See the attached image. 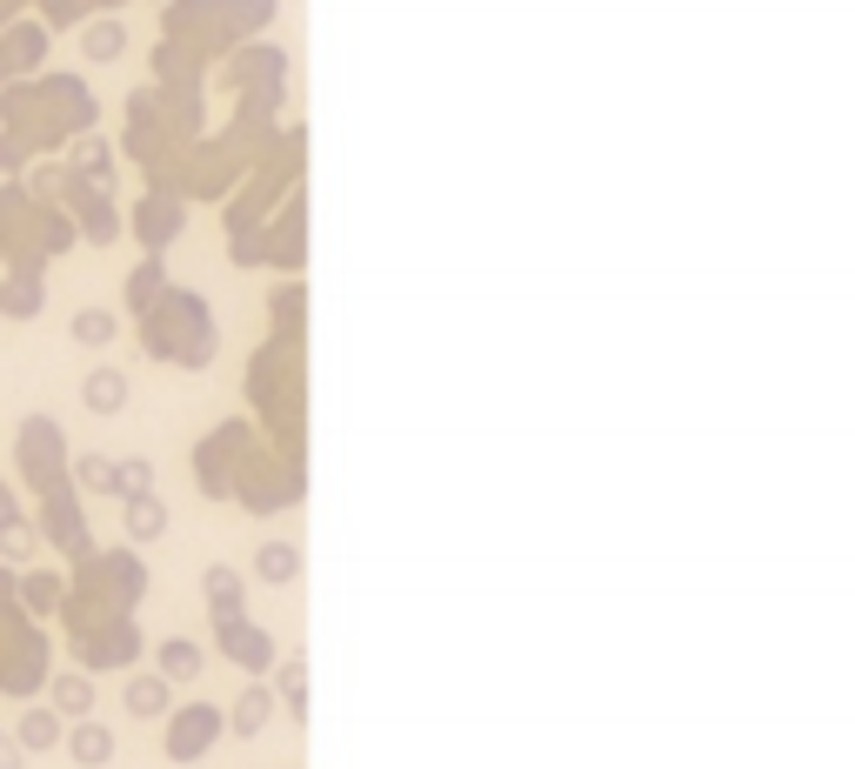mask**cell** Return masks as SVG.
Here are the masks:
<instances>
[{
	"instance_id": "cell-1",
	"label": "cell",
	"mask_w": 855,
	"mask_h": 769,
	"mask_svg": "<svg viewBox=\"0 0 855 769\" xmlns=\"http://www.w3.org/2000/svg\"><path fill=\"white\" fill-rule=\"evenodd\" d=\"M214 729H221L214 710H188V716H175V729H167V756H175V762H195V756L214 743Z\"/></svg>"
},
{
	"instance_id": "cell-12",
	"label": "cell",
	"mask_w": 855,
	"mask_h": 769,
	"mask_svg": "<svg viewBox=\"0 0 855 769\" xmlns=\"http://www.w3.org/2000/svg\"><path fill=\"white\" fill-rule=\"evenodd\" d=\"M0 549H8V556L21 562V556H34V536H27L21 523H8V529H0Z\"/></svg>"
},
{
	"instance_id": "cell-2",
	"label": "cell",
	"mask_w": 855,
	"mask_h": 769,
	"mask_svg": "<svg viewBox=\"0 0 855 769\" xmlns=\"http://www.w3.org/2000/svg\"><path fill=\"white\" fill-rule=\"evenodd\" d=\"M14 743H21V749H54V743H60V716H54V710H27L21 729H14Z\"/></svg>"
},
{
	"instance_id": "cell-7",
	"label": "cell",
	"mask_w": 855,
	"mask_h": 769,
	"mask_svg": "<svg viewBox=\"0 0 855 769\" xmlns=\"http://www.w3.org/2000/svg\"><path fill=\"white\" fill-rule=\"evenodd\" d=\"M160 669H167V675H195V669H201V649H195V642H167V649H160Z\"/></svg>"
},
{
	"instance_id": "cell-8",
	"label": "cell",
	"mask_w": 855,
	"mask_h": 769,
	"mask_svg": "<svg viewBox=\"0 0 855 769\" xmlns=\"http://www.w3.org/2000/svg\"><path fill=\"white\" fill-rule=\"evenodd\" d=\"M234 723H241V736H254V729L268 723V696H262V690H247V696H241V710H234Z\"/></svg>"
},
{
	"instance_id": "cell-13",
	"label": "cell",
	"mask_w": 855,
	"mask_h": 769,
	"mask_svg": "<svg viewBox=\"0 0 855 769\" xmlns=\"http://www.w3.org/2000/svg\"><path fill=\"white\" fill-rule=\"evenodd\" d=\"M74 334H80V341H108V334H114V321H108V315H80V321H74Z\"/></svg>"
},
{
	"instance_id": "cell-9",
	"label": "cell",
	"mask_w": 855,
	"mask_h": 769,
	"mask_svg": "<svg viewBox=\"0 0 855 769\" xmlns=\"http://www.w3.org/2000/svg\"><path fill=\"white\" fill-rule=\"evenodd\" d=\"M167 703V690H160V682H127V710H141V716H154Z\"/></svg>"
},
{
	"instance_id": "cell-11",
	"label": "cell",
	"mask_w": 855,
	"mask_h": 769,
	"mask_svg": "<svg viewBox=\"0 0 855 769\" xmlns=\"http://www.w3.org/2000/svg\"><path fill=\"white\" fill-rule=\"evenodd\" d=\"M262 575H268V582H288V575H295V549H262Z\"/></svg>"
},
{
	"instance_id": "cell-15",
	"label": "cell",
	"mask_w": 855,
	"mask_h": 769,
	"mask_svg": "<svg viewBox=\"0 0 855 769\" xmlns=\"http://www.w3.org/2000/svg\"><path fill=\"white\" fill-rule=\"evenodd\" d=\"M0 769H21V743L14 736H0Z\"/></svg>"
},
{
	"instance_id": "cell-6",
	"label": "cell",
	"mask_w": 855,
	"mask_h": 769,
	"mask_svg": "<svg viewBox=\"0 0 855 769\" xmlns=\"http://www.w3.org/2000/svg\"><path fill=\"white\" fill-rule=\"evenodd\" d=\"M121 395H127V382H121L114 369H101V375L88 382V402H95V408H121Z\"/></svg>"
},
{
	"instance_id": "cell-4",
	"label": "cell",
	"mask_w": 855,
	"mask_h": 769,
	"mask_svg": "<svg viewBox=\"0 0 855 769\" xmlns=\"http://www.w3.org/2000/svg\"><path fill=\"white\" fill-rule=\"evenodd\" d=\"M54 703H60L67 716H88V710H95V682H88V675H60V682H54Z\"/></svg>"
},
{
	"instance_id": "cell-10",
	"label": "cell",
	"mask_w": 855,
	"mask_h": 769,
	"mask_svg": "<svg viewBox=\"0 0 855 769\" xmlns=\"http://www.w3.org/2000/svg\"><path fill=\"white\" fill-rule=\"evenodd\" d=\"M221 636H227V649H234V656H247V662H262V656H268V649H262V636H247L241 623H227Z\"/></svg>"
},
{
	"instance_id": "cell-3",
	"label": "cell",
	"mask_w": 855,
	"mask_h": 769,
	"mask_svg": "<svg viewBox=\"0 0 855 769\" xmlns=\"http://www.w3.org/2000/svg\"><path fill=\"white\" fill-rule=\"evenodd\" d=\"M67 749H74V762H108V756H114V736H108L101 723H80V729L67 736Z\"/></svg>"
},
{
	"instance_id": "cell-14",
	"label": "cell",
	"mask_w": 855,
	"mask_h": 769,
	"mask_svg": "<svg viewBox=\"0 0 855 769\" xmlns=\"http://www.w3.org/2000/svg\"><path fill=\"white\" fill-rule=\"evenodd\" d=\"M8 308H14V315H34V308H41V301H34V282H21V288L8 295Z\"/></svg>"
},
{
	"instance_id": "cell-5",
	"label": "cell",
	"mask_w": 855,
	"mask_h": 769,
	"mask_svg": "<svg viewBox=\"0 0 855 769\" xmlns=\"http://www.w3.org/2000/svg\"><path fill=\"white\" fill-rule=\"evenodd\" d=\"M160 523H167V516H160L154 495H134V502H127V529H134V536H160Z\"/></svg>"
}]
</instances>
